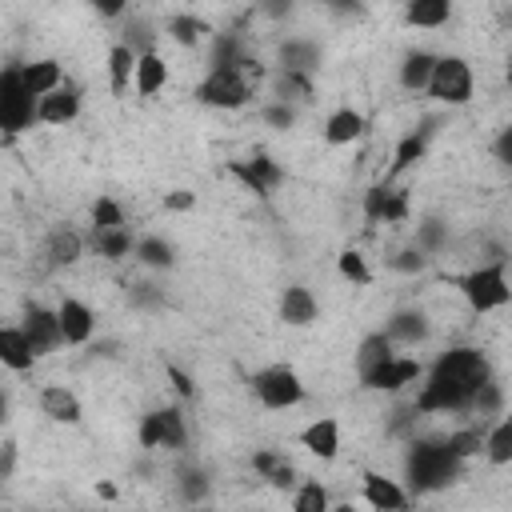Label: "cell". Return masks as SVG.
<instances>
[{
  "label": "cell",
  "mask_w": 512,
  "mask_h": 512,
  "mask_svg": "<svg viewBox=\"0 0 512 512\" xmlns=\"http://www.w3.org/2000/svg\"><path fill=\"white\" fill-rule=\"evenodd\" d=\"M312 96V80H308V72H292V68H280V76H276V100H308Z\"/></svg>",
  "instance_id": "d590c367"
},
{
  "label": "cell",
  "mask_w": 512,
  "mask_h": 512,
  "mask_svg": "<svg viewBox=\"0 0 512 512\" xmlns=\"http://www.w3.org/2000/svg\"><path fill=\"white\" fill-rule=\"evenodd\" d=\"M420 372H424V364H420L416 356H396V352H392V356L380 360L360 384H364V388H376V392H400V388L416 384Z\"/></svg>",
  "instance_id": "9c48e42d"
},
{
  "label": "cell",
  "mask_w": 512,
  "mask_h": 512,
  "mask_svg": "<svg viewBox=\"0 0 512 512\" xmlns=\"http://www.w3.org/2000/svg\"><path fill=\"white\" fill-rule=\"evenodd\" d=\"M20 76H24V88L40 100L44 92H52L56 84H64V72H60V60H52V56H40V60H28V64H20Z\"/></svg>",
  "instance_id": "ac0fdd59"
},
{
  "label": "cell",
  "mask_w": 512,
  "mask_h": 512,
  "mask_svg": "<svg viewBox=\"0 0 512 512\" xmlns=\"http://www.w3.org/2000/svg\"><path fill=\"white\" fill-rule=\"evenodd\" d=\"M316 60H320V52H316L312 40H288V44L280 48V64L292 68V72H312Z\"/></svg>",
  "instance_id": "836d02e7"
},
{
  "label": "cell",
  "mask_w": 512,
  "mask_h": 512,
  "mask_svg": "<svg viewBox=\"0 0 512 512\" xmlns=\"http://www.w3.org/2000/svg\"><path fill=\"white\" fill-rule=\"evenodd\" d=\"M292 508L296 512H324L328 508V492L320 484H300L296 496H292Z\"/></svg>",
  "instance_id": "f35d334b"
},
{
  "label": "cell",
  "mask_w": 512,
  "mask_h": 512,
  "mask_svg": "<svg viewBox=\"0 0 512 512\" xmlns=\"http://www.w3.org/2000/svg\"><path fill=\"white\" fill-rule=\"evenodd\" d=\"M316 4H328V8H344V4H356V0H316Z\"/></svg>",
  "instance_id": "816d5d0a"
},
{
  "label": "cell",
  "mask_w": 512,
  "mask_h": 512,
  "mask_svg": "<svg viewBox=\"0 0 512 512\" xmlns=\"http://www.w3.org/2000/svg\"><path fill=\"white\" fill-rule=\"evenodd\" d=\"M36 124V96L24 88L20 68H0V132H24Z\"/></svg>",
  "instance_id": "52a82bcc"
},
{
  "label": "cell",
  "mask_w": 512,
  "mask_h": 512,
  "mask_svg": "<svg viewBox=\"0 0 512 512\" xmlns=\"http://www.w3.org/2000/svg\"><path fill=\"white\" fill-rule=\"evenodd\" d=\"M408 492L396 484V480H388V476H380V472H364V504L368 508H380V512H400V508H408Z\"/></svg>",
  "instance_id": "5bb4252c"
},
{
  "label": "cell",
  "mask_w": 512,
  "mask_h": 512,
  "mask_svg": "<svg viewBox=\"0 0 512 512\" xmlns=\"http://www.w3.org/2000/svg\"><path fill=\"white\" fill-rule=\"evenodd\" d=\"M432 64H436L432 52H408V56L400 60V88L424 92V84H428V76H432Z\"/></svg>",
  "instance_id": "f546056e"
},
{
  "label": "cell",
  "mask_w": 512,
  "mask_h": 512,
  "mask_svg": "<svg viewBox=\"0 0 512 512\" xmlns=\"http://www.w3.org/2000/svg\"><path fill=\"white\" fill-rule=\"evenodd\" d=\"M472 88H476V80H472V68H468L464 56H436L432 76H428V84H424V92H428L436 104L460 108V104L472 100Z\"/></svg>",
  "instance_id": "5b68a950"
},
{
  "label": "cell",
  "mask_w": 512,
  "mask_h": 512,
  "mask_svg": "<svg viewBox=\"0 0 512 512\" xmlns=\"http://www.w3.org/2000/svg\"><path fill=\"white\" fill-rule=\"evenodd\" d=\"M184 496H204V472H184Z\"/></svg>",
  "instance_id": "bcb514c9"
},
{
  "label": "cell",
  "mask_w": 512,
  "mask_h": 512,
  "mask_svg": "<svg viewBox=\"0 0 512 512\" xmlns=\"http://www.w3.org/2000/svg\"><path fill=\"white\" fill-rule=\"evenodd\" d=\"M116 224H124V208L112 196H100L92 204V228H116Z\"/></svg>",
  "instance_id": "ab89813d"
},
{
  "label": "cell",
  "mask_w": 512,
  "mask_h": 512,
  "mask_svg": "<svg viewBox=\"0 0 512 512\" xmlns=\"http://www.w3.org/2000/svg\"><path fill=\"white\" fill-rule=\"evenodd\" d=\"M252 392L256 400L268 408V412H284V408H296L304 400V380L296 368L288 364H272V368H260L252 376Z\"/></svg>",
  "instance_id": "8992f818"
},
{
  "label": "cell",
  "mask_w": 512,
  "mask_h": 512,
  "mask_svg": "<svg viewBox=\"0 0 512 512\" xmlns=\"http://www.w3.org/2000/svg\"><path fill=\"white\" fill-rule=\"evenodd\" d=\"M336 268H340V276H344V280H352V284H372V272H368L364 256H360V252H352V248L336 256Z\"/></svg>",
  "instance_id": "8d00e7d4"
},
{
  "label": "cell",
  "mask_w": 512,
  "mask_h": 512,
  "mask_svg": "<svg viewBox=\"0 0 512 512\" xmlns=\"http://www.w3.org/2000/svg\"><path fill=\"white\" fill-rule=\"evenodd\" d=\"M448 452L452 456H460V460H472V456H480L484 452V424H468V428H456L448 440Z\"/></svg>",
  "instance_id": "1f68e13d"
},
{
  "label": "cell",
  "mask_w": 512,
  "mask_h": 512,
  "mask_svg": "<svg viewBox=\"0 0 512 512\" xmlns=\"http://www.w3.org/2000/svg\"><path fill=\"white\" fill-rule=\"evenodd\" d=\"M20 328H24L28 344H32V352H36V360H40V356H48L56 344H64V340H60V320H56V308L28 304V308H24Z\"/></svg>",
  "instance_id": "30bf717a"
},
{
  "label": "cell",
  "mask_w": 512,
  "mask_h": 512,
  "mask_svg": "<svg viewBox=\"0 0 512 512\" xmlns=\"http://www.w3.org/2000/svg\"><path fill=\"white\" fill-rule=\"evenodd\" d=\"M136 236L128 232V224H116V228H92V248L104 256V260H124L132 252Z\"/></svg>",
  "instance_id": "603a6c76"
},
{
  "label": "cell",
  "mask_w": 512,
  "mask_h": 512,
  "mask_svg": "<svg viewBox=\"0 0 512 512\" xmlns=\"http://www.w3.org/2000/svg\"><path fill=\"white\" fill-rule=\"evenodd\" d=\"M132 72H136V52L128 44H112V52H108V84H112V96H124L128 92Z\"/></svg>",
  "instance_id": "4316f807"
},
{
  "label": "cell",
  "mask_w": 512,
  "mask_h": 512,
  "mask_svg": "<svg viewBox=\"0 0 512 512\" xmlns=\"http://www.w3.org/2000/svg\"><path fill=\"white\" fill-rule=\"evenodd\" d=\"M460 456L448 452L444 440H412L408 448V460H404V472H408V484L412 492H432V488H444L460 476Z\"/></svg>",
  "instance_id": "3957f363"
},
{
  "label": "cell",
  "mask_w": 512,
  "mask_h": 512,
  "mask_svg": "<svg viewBox=\"0 0 512 512\" xmlns=\"http://www.w3.org/2000/svg\"><path fill=\"white\" fill-rule=\"evenodd\" d=\"M280 320L284 324H296V328H308L316 320V296L304 284L284 288V296H280Z\"/></svg>",
  "instance_id": "d6986e66"
},
{
  "label": "cell",
  "mask_w": 512,
  "mask_h": 512,
  "mask_svg": "<svg viewBox=\"0 0 512 512\" xmlns=\"http://www.w3.org/2000/svg\"><path fill=\"white\" fill-rule=\"evenodd\" d=\"M168 36L176 40V44H184V48H192V44H200L204 40V32H208V24L200 20V16H188V12H180V16H168Z\"/></svg>",
  "instance_id": "d6a6232c"
},
{
  "label": "cell",
  "mask_w": 512,
  "mask_h": 512,
  "mask_svg": "<svg viewBox=\"0 0 512 512\" xmlns=\"http://www.w3.org/2000/svg\"><path fill=\"white\" fill-rule=\"evenodd\" d=\"M392 348H396V344L388 340V332H372V336H364V340H360V348H356V376L364 380L380 360H388V356H392Z\"/></svg>",
  "instance_id": "f1b7e54d"
},
{
  "label": "cell",
  "mask_w": 512,
  "mask_h": 512,
  "mask_svg": "<svg viewBox=\"0 0 512 512\" xmlns=\"http://www.w3.org/2000/svg\"><path fill=\"white\" fill-rule=\"evenodd\" d=\"M424 260H428V256H424L420 248H404V252H396V256H392V268H400V272H420V268H424Z\"/></svg>",
  "instance_id": "7bdbcfd3"
},
{
  "label": "cell",
  "mask_w": 512,
  "mask_h": 512,
  "mask_svg": "<svg viewBox=\"0 0 512 512\" xmlns=\"http://www.w3.org/2000/svg\"><path fill=\"white\" fill-rule=\"evenodd\" d=\"M484 456H488L496 468L512 464V420H508V416H500L492 428H484Z\"/></svg>",
  "instance_id": "83f0119b"
},
{
  "label": "cell",
  "mask_w": 512,
  "mask_h": 512,
  "mask_svg": "<svg viewBox=\"0 0 512 512\" xmlns=\"http://www.w3.org/2000/svg\"><path fill=\"white\" fill-rule=\"evenodd\" d=\"M12 460H16V448H12V444H4V452H0V476H8V472H12Z\"/></svg>",
  "instance_id": "681fc988"
},
{
  "label": "cell",
  "mask_w": 512,
  "mask_h": 512,
  "mask_svg": "<svg viewBox=\"0 0 512 512\" xmlns=\"http://www.w3.org/2000/svg\"><path fill=\"white\" fill-rule=\"evenodd\" d=\"M424 148H428V132H424V128H420V132H408V136L396 144V156H392V168H388L384 180H396V176L408 172L416 160H424Z\"/></svg>",
  "instance_id": "4dcf8cb0"
},
{
  "label": "cell",
  "mask_w": 512,
  "mask_h": 512,
  "mask_svg": "<svg viewBox=\"0 0 512 512\" xmlns=\"http://www.w3.org/2000/svg\"><path fill=\"white\" fill-rule=\"evenodd\" d=\"M4 420H8V396L0 392V424H4Z\"/></svg>",
  "instance_id": "f907efd6"
},
{
  "label": "cell",
  "mask_w": 512,
  "mask_h": 512,
  "mask_svg": "<svg viewBox=\"0 0 512 512\" xmlns=\"http://www.w3.org/2000/svg\"><path fill=\"white\" fill-rule=\"evenodd\" d=\"M228 172H232L236 180H244V188H248V192H256V196H268V192L284 180V168H280L276 160H268V156L236 160V164H228Z\"/></svg>",
  "instance_id": "7c38bea8"
},
{
  "label": "cell",
  "mask_w": 512,
  "mask_h": 512,
  "mask_svg": "<svg viewBox=\"0 0 512 512\" xmlns=\"http://www.w3.org/2000/svg\"><path fill=\"white\" fill-rule=\"evenodd\" d=\"M260 8H264L268 16H276V20H280V16H288V12H292V0H260Z\"/></svg>",
  "instance_id": "7dc6e473"
},
{
  "label": "cell",
  "mask_w": 512,
  "mask_h": 512,
  "mask_svg": "<svg viewBox=\"0 0 512 512\" xmlns=\"http://www.w3.org/2000/svg\"><path fill=\"white\" fill-rule=\"evenodd\" d=\"M252 468H256L260 480H268L272 488H292V484H296V468H292V460L280 456V452H256V456H252Z\"/></svg>",
  "instance_id": "d4e9b609"
},
{
  "label": "cell",
  "mask_w": 512,
  "mask_h": 512,
  "mask_svg": "<svg viewBox=\"0 0 512 512\" xmlns=\"http://www.w3.org/2000/svg\"><path fill=\"white\" fill-rule=\"evenodd\" d=\"M424 384L416 392V408L420 416H436V412H468L480 384L492 380V368H488V356L480 348H448L444 356H436V364L428 372H420Z\"/></svg>",
  "instance_id": "6da1fadb"
},
{
  "label": "cell",
  "mask_w": 512,
  "mask_h": 512,
  "mask_svg": "<svg viewBox=\"0 0 512 512\" xmlns=\"http://www.w3.org/2000/svg\"><path fill=\"white\" fill-rule=\"evenodd\" d=\"M364 136V116L356 108H336L328 120H324V140L328 144H356Z\"/></svg>",
  "instance_id": "ffe728a7"
},
{
  "label": "cell",
  "mask_w": 512,
  "mask_h": 512,
  "mask_svg": "<svg viewBox=\"0 0 512 512\" xmlns=\"http://www.w3.org/2000/svg\"><path fill=\"white\" fill-rule=\"evenodd\" d=\"M460 292H464V300H468V308H472L476 316H484V312H492V308H504L508 296H512L504 256H496V260L472 268L468 276H460Z\"/></svg>",
  "instance_id": "277c9868"
},
{
  "label": "cell",
  "mask_w": 512,
  "mask_h": 512,
  "mask_svg": "<svg viewBox=\"0 0 512 512\" xmlns=\"http://www.w3.org/2000/svg\"><path fill=\"white\" fill-rule=\"evenodd\" d=\"M140 444L144 448H184L188 444V424L180 416V408H152L144 420H140Z\"/></svg>",
  "instance_id": "ba28073f"
},
{
  "label": "cell",
  "mask_w": 512,
  "mask_h": 512,
  "mask_svg": "<svg viewBox=\"0 0 512 512\" xmlns=\"http://www.w3.org/2000/svg\"><path fill=\"white\" fill-rule=\"evenodd\" d=\"M100 16H108V20H116V16H124V8H128V0H88Z\"/></svg>",
  "instance_id": "f6af8a7d"
},
{
  "label": "cell",
  "mask_w": 512,
  "mask_h": 512,
  "mask_svg": "<svg viewBox=\"0 0 512 512\" xmlns=\"http://www.w3.org/2000/svg\"><path fill=\"white\" fill-rule=\"evenodd\" d=\"M300 444H304L312 456L332 460V456L340 452V420H332V416H316V420L300 432Z\"/></svg>",
  "instance_id": "e0dca14e"
},
{
  "label": "cell",
  "mask_w": 512,
  "mask_h": 512,
  "mask_svg": "<svg viewBox=\"0 0 512 512\" xmlns=\"http://www.w3.org/2000/svg\"><path fill=\"white\" fill-rule=\"evenodd\" d=\"M444 240H448V228H444L440 220H428V224H420V228H416V244H412V248H420V252L428 256V252L444 248Z\"/></svg>",
  "instance_id": "60d3db41"
},
{
  "label": "cell",
  "mask_w": 512,
  "mask_h": 512,
  "mask_svg": "<svg viewBox=\"0 0 512 512\" xmlns=\"http://www.w3.org/2000/svg\"><path fill=\"white\" fill-rule=\"evenodd\" d=\"M40 412L48 416V420H60V424H76L80 420V400L64 388V384H48L44 392H40Z\"/></svg>",
  "instance_id": "44dd1931"
},
{
  "label": "cell",
  "mask_w": 512,
  "mask_h": 512,
  "mask_svg": "<svg viewBox=\"0 0 512 512\" xmlns=\"http://www.w3.org/2000/svg\"><path fill=\"white\" fill-rule=\"evenodd\" d=\"M80 252H84V240H80V232H72V228L52 232V240H48V248H44L48 268H72V264L80 260Z\"/></svg>",
  "instance_id": "cb8c5ba5"
},
{
  "label": "cell",
  "mask_w": 512,
  "mask_h": 512,
  "mask_svg": "<svg viewBox=\"0 0 512 512\" xmlns=\"http://www.w3.org/2000/svg\"><path fill=\"white\" fill-rule=\"evenodd\" d=\"M388 196H392V180H380V184H372V188L364 192V216H368L372 224L384 220V204H388Z\"/></svg>",
  "instance_id": "74e56055"
},
{
  "label": "cell",
  "mask_w": 512,
  "mask_h": 512,
  "mask_svg": "<svg viewBox=\"0 0 512 512\" xmlns=\"http://www.w3.org/2000/svg\"><path fill=\"white\" fill-rule=\"evenodd\" d=\"M132 252H136V260L148 264V268H172V256H176L172 244L160 240V236H144V240H136Z\"/></svg>",
  "instance_id": "e575fe53"
},
{
  "label": "cell",
  "mask_w": 512,
  "mask_h": 512,
  "mask_svg": "<svg viewBox=\"0 0 512 512\" xmlns=\"http://www.w3.org/2000/svg\"><path fill=\"white\" fill-rule=\"evenodd\" d=\"M0 364L8 372H28L36 364V352L20 324H0Z\"/></svg>",
  "instance_id": "9a60e30c"
},
{
  "label": "cell",
  "mask_w": 512,
  "mask_h": 512,
  "mask_svg": "<svg viewBox=\"0 0 512 512\" xmlns=\"http://www.w3.org/2000/svg\"><path fill=\"white\" fill-rule=\"evenodd\" d=\"M452 16V0H408L404 4V20L412 28H440Z\"/></svg>",
  "instance_id": "484cf974"
},
{
  "label": "cell",
  "mask_w": 512,
  "mask_h": 512,
  "mask_svg": "<svg viewBox=\"0 0 512 512\" xmlns=\"http://www.w3.org/2000/svg\"><path fill=\"white\" fill-rule=\"evenodd\" d=\"M388 340L392 344H420L424 336H428V316L420 312V308H404V312H396L392 320H388Z\"/></svg>",
  "instance_id": "7402d4cb"
},
{
  "label": "cell",
  "mask_w": 512,
  "mask_h": 512,
  "mask_svg": "<svg viewBox=\"0 0 512 512\" xmlns=\"http://www.w3.org/2000/svg\"><path fill=\"white\" fill-rule=\"evenodd\" d=\"M80 116V88L72 84H56L52 92H44L36 100V120L40 124H68Z\"/></svg>",
  "instance_id": "4fadbf2b"
},
{
  "label": "cell",
  "mask_w": 512,
  "mask_h": 512,
  "mask_svg": "<svg viewBox=\"0 0 512 512\" xmlns=\"http://www.w3.org/2000/svg\"><path fill=\"white\" fill-rule=\"evenodd\" d=\"M256 84H260V64L248 56L244 64L212 68V72L196 84V100L208 104V108H224V112H232V108H244V104L252 100Z\"/></svg>",
  "instance_id": "7a4b0ae2"
},
{
  "label": "cell",
  "mask_w": 512,
  "mask_h": 512,
  "mask_svg": "<svg viewBox=\"0 0 512 512\" xmlns=\"http://www.w3.org/2000/svg\"><path fill=\"white\" fill-rule=\"evenodd\" d=\"M56 320H60V340L64 344H88L92 332H96V312L76 296H64L56 304Z\"/></svg>",
  "instance_id": "8fae6325"
},
{
  "label": "cell",
  "mask_w": 512,
  "mask_h": 512,
  "mask_svg": "<svg viewBox=\"0 0 512 512\" xmlns=\"http://www.w3.org/2000/svg\"><path fill=\"white\" fill-rule=\"evenodd\" d=\"M264 124H272V128H292L296 124V108L288 104V100H272V104H264Z\"/></svg>",
  "instance_id": "b9f144b4"
},
{
  "label": "cell",
  "mask_w": 512,
  "mask_h": 512,
  "mask_svg": "<svg viewBox=\"0 0 512 512\" xmlns=\"http://www.w3.org/2000/svg\"><path fill=\"white\" fill-rule=\"evenodd\" d=\"M192 204H196V196H192V192H184V188H176V192H168V196H164V208H168V212H188Z\"/></svg>",
  "instance_id": "ee69618b"
},
{
  "label": "cell",
  "mask_w": 512,
  "mask_h": 512,
  "mask_svg": "<svg viewBox=\"0 0 512 512\" xmlns=\"http://www.w3.org/2000/svg\"><path fill=\"white\" fill-rule=\"evenodd\" d=\"M164 84H168V60H164L156 48H148V52H136L132 88H136L140 96H156Z\"/></svg>",
  "instance_id": "2e32d148"
},
{
  "label": "cell",
  "mask_w": 512,
  "mask_h": 512,
  "mask_svg": "<svg viewBox=\"0 0 512 512\" xmlns=\"http://www.w3.org/2000/svg\"><path fill=\"white\" fill-rule=\"evenodd\" d=\"M168 376H172V384H176V392H180V396H192V380H188L184 372H176V368H168Z\"/></svg>",
  "instance_id": "c3c4849f"
}]
</instances>
